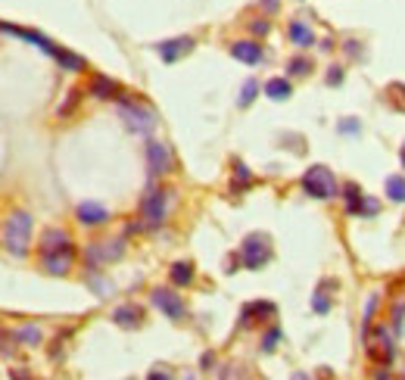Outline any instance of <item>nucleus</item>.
<instances>
[{
	"label": "nucleus",
	"instance_id": "nucleus-1",
	"mask_svg": "<svg viewBox=\"0 0 405 380\" xmlns=\"http://www.w3.org/2000/svg\"><path fill=\"white\" fill-rule=\"evenodd\" d=\"M3 246L13 256H25L28 246H32V215L28 212H13L7 218V228H3Z\"/></svg>",
	"mask_w": 405,
	"mask_h": 380
},
{
	"label": "nucleus",
	"instance_id": "nucleus-2",
	"mask_svg": "<svg viewBox=\"0 0 405 380\" xmlns=\"http://www.w3.org/2000/svg\"><path fill=\"white\" fill-rule=\"evenodd\" d=\"M119 116L125 119L135 134H150L156 128V112L150 106H143L141 100H131V97H121L119 94Z\"/></svg>",
	"mask_w": 405,
	"mask_h": 380
},
{
	"label": "nucleus",
	"instance_id": "nucleus-3",
	"mask_svg": "<svg viewBox=\"0 0 405 380\" xmlns=\"http://www.w3.org/2000/svg\"><path fill=\"white\" fill-rule=\"evenodd\" d=\"M303 190L315 200H334L340 193L337 178L331 175V169H324V165H312V169L305 171L303 175Z\"/></svg>",
	"mask_w": 405,
	"mask_h": 380
},
{
	"label": "nucleus",
	"instance_id": "nucleus-4",
	"mask_svg": "<svg viewBox=\"0 0 405 380\" xmlns=\"http://www.w3.org/2000/svg\"><path fill=\"white\" fill-rule=\"evenodd\" d=\"M240 259H243V265L246 268H262L265 262L271 259V240H268V234H250V237L243 240V246H240Z\"/></svg>",
	"mask_w": 405,
	"mask_h": 380
},
{
	"label": "nucleus",
	"instance_id": "nucleus-5",
	"mask_svg": "<svg viewBox=\"0 0 405 380\" xmlns=\"http://www.w3.org/2000/svg\"><path fill=\"white\" fill-rule=\"evenodd\" d=\"M165 200H169V190L153 187L147 197L141 200V218H143V228H159L165 222Z\"/></svg>",
	"mask_w": 405,
	"mask_h": 380
},
{
	"label": "nucleus",
	"instance_id": "nucleus-6",
	"mask_svg": "<svg viewBox=\"0 0 405 380\" xmlns=\"http://www.w3.org/2000/svg\"><path fill=\"white\" fill-rule=\"evenodd\" d=\"M121 252H125V240H97V244H91L84 250V259H88V265L97 272L100 265L121 259Z\"/></svg>",
	"mask_w": 405,
	"mask_h": 380
},
{
	"label": "nucleus",
	"instance_id": "nucleus-7",
	"mask_svg": "<svg viewBox=\"0 0 405 380\" xmlns=\"http://www.w3.org/2000/svg\"><path fill=\"white\" fill-rule=\"evenodd\" d=\"M153 306L159 309L165 318H172V321H184V315H187L184 299L178 296L172 287H156V290H153Z\"/></svg>",
	"mask_w": 405,
	"mask_h": 380
},
{
	"label": "nucleus",
	"instance_id": "nucleus-8",
	"mask_svg": "<svg viewBox=\"0 0 405 380\" xmlns=\"http://www.w3.org/2000/svg\"><path fill=\"white\" fill-rule=\"evenodd\" d=\"M40 256H54V252H69L75 250L72 246V237H69V231H62V228H47V231L40 234Z\"/></svg>",
	"mask_w": 405,
	"mask_h": 380
},
{
	"label": "nucleus",
	"instance_id": "nucleus-9",
	"mask_svg": "<svg viewBox=\"0 0 405 380\" xmlns=\"http://www.w3.org/2000/svg\"><path fill=\"white\" fill-rule=\"evenodd\" d=\"M393 355H396V349H393V340L386 337L384 327H378V331H374V340L368 343V359L378 361V365H390Z\"/></svg>",
	"mask_w": 405,
	"mask_h": 380
},
{
	"label": "nucleus",
	"instance_id": "nucleus-10",
	"mask_svg": "<svg viewBox=\"0 0 405 380\" xmlns=\"http://www.w3.org/2000/svg\"><path fill=\"white\" fill-rule=\"evenodd\" d=\"M147 163L153 175H169L172 171V153L162 141H150L147 143Z\"/></svg>",
	"mask_w": 405,
	"mask_h": 380
},
{
	"label": "nucleus",
	"instance_id": "nucleus-11",
	"mask_svg": "<svg viewBox=\"0 0 405 380\" xmlns=\"http://www.w3.org/2000/svg\"><path fill=\"white\" fill-rule=\"evenodd\" d=\"M156 50H159V56L165 62H178L184 54L194 50V38H172V41H162Z\"/></svg>",
	"mask_w": 405,
	"mask_h": 380
},
{
	"label": "nucleus",
	"instance_id": "nucleus-12",
	"mask_svg": "<svg viewBox=\"0 0 405 380\" xmlns=\"http://www.w3.org/2000/svg\"><path fill=\"white\" fill-rule=\"evenodd\" d=\"M231 56L240 62H246V66H256V62H262V44L256 41H234L231 44Z\"/></svg>",
	"mask_w": 405,
	"mask_h": 380
},
{
	"label": "nucleus",
	"instance_id": "nucleus-13",
	"mask_svg": "<svg viewBox=\"0 0 405 380\" xmlns=\"http://www.w3.org/2000/svg\"><path fill=\"white\" fill-rule=\"evenodd\" d=\"M113 321L119 327H141V321H143V309L141 306H135V302H128V306H119L113 312Z\"/></svg>",
	"mask_w": 405,
	"mask_h": 380
},
{
	"label": "nucleus",
	"instance_id": "nucleus-14",
	"mask_svg": "<svg viewBox=\"0 0 405 380\" xmlns=\"http://www.w3.org/2000/svg\"><path fill=\"white\" fill-rule=\"evenodd\" d=\"M78 222L81 224H103V222H109V209L100 203H81L78 206Z\"/></svg>",
	"mask_w": 405,
	"mask_h": 380
},
{
	"label": "nucleus",
	"instance_id": "nucleus-15",
	"mask_svg": "<svg viewBox=\"0 0 405 380\" xmlns=\"http://www.w3.org/2000/svg\"><path fill=\"white\" fill-rule=\"evenodd\" d=\"M88 91L94 97H100V100H109V97H119V82H113L109 75H94Z\"/></svg>",
	"mask_w": 405,
	"mask_h": 380
},
{
	"label": "nucleus",
	"instance_id": "nucleus-16",
	"mask_svg": "<svg viewBox=\"0 0 405 380\" xmlns=\"http://www.w3.org/2000/svg\"><path fill=\"white\" fill-rule=\"evenodd\" d=\"M287 34H290V41L297 44V47H312V44H315V34H312V28L305 25L303 19H293L290 25H287Z\"/></svg>",
	"mask_w": 405,
	"mask_h": 380
},
{
	"label": "nucleus",
	"instance_id": "nucleus-17",
	"mask_svg": "<svg viewBox=\"0 0 405 380\" xmlns=\"http://www.w3.org/2000/svg\"><path fill=\"white\" fill-rule=\"evenodd\" d=\"M40 340H44V333L34 324H22L13 331V343H19V346H40Z\"/></svg>",
	"mask_w": 405,
	"mask_h": 380
},
{
	"label": "nucleus",
	"instance_id": "nucleus-18",
	"mask_svg": "<svg viewBox=\"0 0 405 380\" xmlns=\"http://www.w3.org/2000/svg\"><path fill=\"white\" fill-rule=\"evenodd\" d=\"M72 259H75V250L69 252H54V256H44V265H47L50 274H66L72 268Z\"/></svg>",
	"mask_w": 405,
	"mask_h": 380
},
{
	"label": "nucleus",
	"instance_id": "nucleus-19",
	"mask_svg": "<svg viewBox=\"0 0 405 380\" xmlns=\"http://www.w3.org/2000/svg\"><path fill=\"white\" fill-rule=\"evenodd\" d=\"M265 315H275L271 302H250V306H243L240 318H243V324H253L256 318H265Z\"/></svg>",
	"mask_w": 405,
	"mask_h": 380
},
{
	"label": "nucleus",
	"instance_id": "nucleus-20",
	"mask_svg": "<svg viewBox=\"0 0 405 380\" xmlns=\"http://www.w3.org/2000/svg\"><path fill=\"white\" fill-rule=\"evenodd\" d=\"M54 60H56V62H60V66H62V69H69V72H81V69L88 66V62L81 60V56H78V54H69V50H60V47H56Z\"/></svg>",
	"mask_w": 405,
	"mask_h": 380
},
{
	"label": "nucleus",
	"instance_id": "nucleus-21",
	"mask_svg": "<svg viewBox=\"0 0 405 380\" xmlns=\"http://www.w3.org/2000/svg\"><path fill=\"white\" fill-rule=\"evenodd\" d=\"M265 94H268L271 100H287V97L293 94V88L287 78H271V82L265 84Z\"/></svg>",
	"mask_w": 405,
	"mask_h": 380
},
{
	"label": "nucleus",
	"instance_id": "nucleus-22",
	"mask_svg": "<svg viewBox=\"0 0 405 380\" xmlns=\"http://www.w3.org/2000/svg\"><path fill=\"white\" fill-rule=\"evenodd\" d=\"M194 281V265L190 262H175L172 265V284L175 287H187Z\"/></svg>",
	"mask_w": 405,
	"mask_h": 380
},
{
	"label": "nucleus",
	"instance_id": "nucleus-23",
	"mask_svg": "<svg viewBox=\"0 0 405 380\" xmlns=\"http://www.w3.org/2000/svg\"><path fill=\"white\" fill-rule=\"evenodd\" d=\"M343 197H346V209L352 212V215H358L362 212V203H364V193L356 187V184H346L343 187Z\"/></svg>",
	"mask_w": 405,
	"mask_h": 380
},
{
	"label": "nucleus",
	"instance_id": "nucleus-24",
	"mask_svg": "<svg viewBox=\"0 0 405 380\" xmlns=\"http://www.w3.org/2000/svg\"><path fill=\"white\" fill-rule=\"evenodd\" d=\"M386 193H390V200H396V203H405V178L402 175L386 178Z\"/></svg>",
	"mask_w": 405,
	"mask_h": 380
},
{
	"label": "nucleus",
	"instance_id": "nucleus-25",
	"mask_svg": "<svg viewBox=\"0 0 405 380\" xmlns=\"http://www.w3.org/2000/svg\"><path fill=\"white\" fill-rule=\"evenodd\" d=\"M256 91H259V82H253V78H250V82L243 84V94H240V106H250V103L256 100Z\"/></svg>",
	"mask_w": 405,
	"mask_h": 380
},
{
	"label": "nucleus",
	"instance_id": "nucleus-26",
	"mask_svg": "<svg viewBox=\"0 0 405 380\" xmlns=\"http://www.w3.org/2000/svg\"><path fill=\"white\" fill-rule=\"evenodd\" d=\"M78 100H81V91H69V100H66V103H62V106H60V109H56V112H60V119H66V116H69V112H72V109H75V106H78Z\"/></svg>",
	"mask_w": 405,
	"mask_h": 380
},
{
	"label": "nucleus",
	"instance_id": "nucleus-27",
	"mask_svg": "<svg viewBox=\"0 0 405 380\" xmlns=\"http://www.w3.org/2000/svg\"><path fill=\"white\" fill-rule=\"evenodd\" d=\"M287 69H290V75H309L312 62L305 60V56H297V60H290V62H287Z\"/></svg>",
	"mask_w": 405,
	"mask_h": 380
},
{
	"label": "nucleus",
	"instance_id": "nucleus-28",
	"mask_svg": "<svg viewBox=\"0 0 405 380\" xmlns=\"http://www.w3.org/2000/svg\"><path fill=\"white\" fill-rule=\"evenodd\" d=\"M312 309H315V312H321V315H324V312H331V299H327L321 290H318L315 299H312Z\"/></svg>",
	"mask_w": 405,
	"mask_h": 380
},
{
	"label": "nucleus",
	"instance_id": "nucleus-29",
	"mask_svg": "<svg viewBox=\"0 0 405 380\" xmlns=\"http://www.w3.org/2000/svg\"><path fill=\"white\" fill-rule=\"evenodd\" d=\"M277 340H281V331H277V327H271V331L265 333V340H262V349H265V353H271V349L277 346Z\"/></svg>",
	"mask_w": 405,
	"mask_h": 380
},
{
	"label": "nucleus",
	"instance_id": "nucleus-30",
	"mask_svg": "<svg viewBox=\"0 0 405 380\" xmlns=\"http://www.w3.org/2000/svg\"><path fill=\"white\" fill-rule=\"evenodd\" d=\"M374 309H378V296H371V299H368V309H364V327L371 324V315H374Z\"/></svg>",
	"mask_w": 405,
	"mask_h": 380
},
{
	"label": "nucleus",
	"instance_id": "nucleus-31",
	"mask_svg": "<svg viewBox=\"0 0 405 380\" xmlns=\"http://www.w3.org/2000/svg\"><path fill=\"white\" fill-rule=\"evenodd\" d=\"M340 82H343V69L334 66L331 72H327V84H340Z\"/></svg>",
	"mask_w": 405,
	"mask_h": 380
},
{
	"label": "nucleus",
	"instance_id": "nucleus-32",
	"mask_svg": "<svg viewBox=\"0 0 405 380\" xmlns=\"http://www.w3.org/2000/svg\"><path fill=\"white\" fill-rule=\"evenodd\" d=\"M10 340H13V333H10V331H0V353H10V346H7Z\"/></svg>",
	"mask_w": 405,
	"mask_h": 380
},
{
	"label": "nucleus",
	"instance_id": "nucleus-33",
	"mask_svg": "<svg viewBox=\"0 0 405 380\" xmlns=\"http://www.w3.org/2000/svg\"><path fill=\"white\" fill-rule=\"evenodd\" d=\"M253 32H256V34H268V22H262V19L253 22Z\"/></svg>",
	"mask_w": 405,
	"mask_h": 380
}]
</instances>
